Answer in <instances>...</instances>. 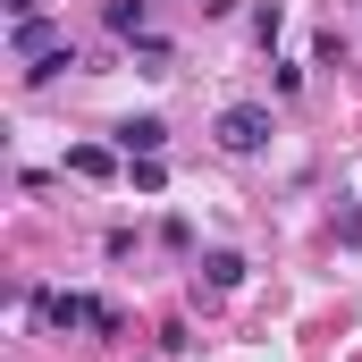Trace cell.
Instances as JSON below:
<instances>
[{"label":"cell","instance_id":"obj_2","mask_svg":"<svg viewBox=\"0 0 362 362\" xmlns=\"http://www.w3.org/2000/svg\"><path fill=\"white\" fill-rule=\"evenodd\" d=\"M211 135H219V152H262V144H270V110H262V101H228Z\"/></svg>","mask_w":362,"mask_h":362},{"label":"cell","instance_id":"obj_3","mask_svg":"<svg viewBox=\"0 0 362 362\" xmlns=\"http://www.w3.org/2000/svg\"><path fill=\"white\" fill-rule=\"evenodd\" d=\"M160 144H169V127H160V118H152V110H144V118H127V127H118V152H127V160H160Z\"/></svg>","mask_w":362,"mask_h":362},{"label":"cell","instance_id":"obj_10","mask_svg":"<svg viewBox=\"0 0 362 362\" xmlns=\"http://www.w3.org/2000/svg\"><path fill=\"white\" fill-rule=\"evenodd\" d=\"M0 8H8V17H34V0H0Z\"/></svg>","mask_w":362,"mask_h":362},{"label":"cell","instance_id":"obj_8","mask_svg":"<svg viewBox=\"0 0 362 362\" xmlns=\"http://www.w3.org/2000/svg\"><path fill=\"white\" fill-rule=\"evenodd\" d=\"M59 68H76V42H59V51H51V59H34V68H25V76H34V85H51V76H59Z\"/></svg>","mask_w":362,"mask_h":362},{"label":"cell","instance_id":"obj_4","mask_svg":"<svg viewBox=\"0 0 362 362\" xmlns=\"http://www.w3.org/2000/svg\"><path fill=\"white\" fill-rule=\"evenodd\" d=\"M8 51H17V59H51V51H59V25H51V17H17Z\"/></svg>","mask_w":362,"mask_h":362},{"label":"cell","instance_id":"obj_7","mask_svg":"<svg viewBox=\"0 0 362 362\" xmlns=\"http://www.w3.org/2000/svg\"><path fill=\"white\" fill-rule=\"evenodd\" d=\"M144 17H152L144 0H110V34H144Z\"/></svg>","mask_w":362,"mask_h":362},{"label":"cell","instance_id":"obj_5","mask_svg":"<svg viewBox=\"0 0 362 362\" xmlns=\"http://www.w3.org/2000/svg\"><path fill=\"white\" fill-rule=\"evenodd\" d=\"M68 169H76V177H110V169H118V152H101V144H76V152H68Z\"/></svg>","mask_w":362,"mask_h":362},{"label":"cell","instance_id":"obj_1","mask_svg":"<svg viewBox=\"0 0 362 362\" xmlns=\"http://www.w3.org/2000/svg\"><path fill=\"white\" fill-rule=\"evenodd\" d=\"M34 320H42V329H101V337L127 329L118 303H93V295H34Z\"/></svg>","mask_w":362,"mask_h":362},{"label":"cell","instance_id":"obj_6","mask_svg":"<svg viewBox=\"0 0 362 362\" xmlns=\"http://www.w3.org/2000/svg\"><path fill=\"white\" fill-rule=\"evenodd\" d=\"M202 278H211L219 295H228V286H245V253H211V262H202Z\"/></svg>","mask_w":362,"mask_h":362},{"label":"cell","instance_id":"obj_9","mask_svg":"<svg viewBox=\"0 0 362 362\" xmlns=\"http://www.w3.org/2000/svg\"><path fill=\"white\" fill-rule=\"evenodd\" d=\"M278 25H286V8H278V0H262V8H253V34H262V42H278Z\"/></svg>","mask_w":362,"mask_h":362}]
</instances>
